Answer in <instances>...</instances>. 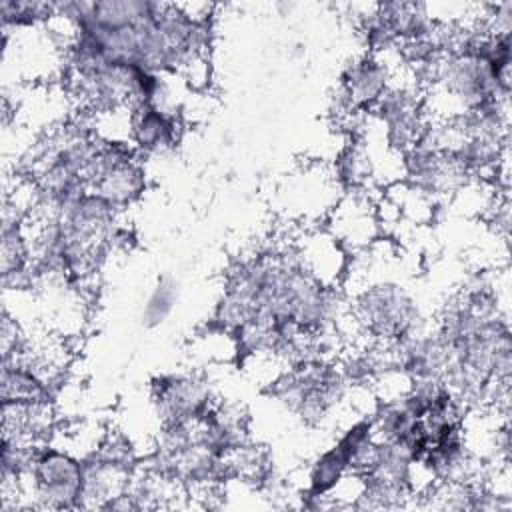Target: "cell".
Here are the masks:
<instances>
[{
  "label": "cell",
  "instance_id": "6da1fadb",
  "mask_svg": "<svg viewBox=\"0 0 512 512\" xmlns=\"http://www.w3.org/2000/svg\"><path fill=\"white\" fill-rule=\"evenodd\" d=\"M82 476V458L46 442L20 476V496L28 490L34 508H78Z\"/></svg>",
  "mask_w": 512,
  "mask_h": 512
},
{
  "label": "cell",
  "instance_id": "7a4b0ae2",
  "mask_svg": "<svg viewBox=\"0 0 512 512\" xmlns=\"http://www.w3.org/2000/svg\"><path fill=\"white\" fill-rule=\"evenodd\" d=\"M146 188V172L140 152L126 142H104L96 156L88 192L104 198L118 210H126Z\"/></svg>",
  "mask_w": 512,
  "mask_h": 512
},
{
  "label": "cell",
  "instance_id": "3957f363",
  "mask_svg": "<svg viewBox=\"0 0 512 512\" xmlns=\"http://www.w3.org/2000/svg\"><path fill=\"white\" fill-rule=\"evenodd\" d=\"M150 388L160 426L198 422L214 404L210 386L194 374L160 376Z\"/></svg>",
  "mask_w": 512,
  "mask_h": 512
},
{
  "label": "cell",
  "instance_id": "277c9868",
  "mask_svg": "<svg viewBox=\"0 0 512 512\" xmlns=\"http://www.w3.org/2000/svg\"><path fill=\"white\" fill-rule=\"evenodd\" d=\"M394 66L388 60V50L366 52L354 58L342 72L338 104L346 112H370L390 86Z\"/></svg>",
  "mask_w": 512,
  "mask_h": 512
},
{
  "label": "cell",
  "instance_id": "5b68a950",
  "mask_svg": "<svg viewBox=\"0 0 512 512\" xmlns=\"http://www.w3.org/2000/svg\"><path fill=\"white\" fill-rule=\"evenodd\" d=\"M328 232L354 254L372 246L378 236V214L366 188H350L330 210Z\"/></svg>",
  "mask_w": 512,
  "mask_h": 512
},
{
  "label": "cell",
  "instance_id": "8992f818",
  "mask_svg": "<svg viewBox=\"0 0 512 512\" xmlns=\"http://www.w3.org/2000/svg\"><path fill=\"white\" fill-rule=\"evenodd\" d=\"M292 244L296 248L300 264L316 280H320L324 286H340L346 270L344 248L328 230H304L300 236L294 238Z\"/></svg>",
  "mask_w": 512,
  "mask_h": 512
},
{
  "label": "cell",
  "instance_id": "52a82bcc",
  "mask_svg": "<svg viewBox=\"0 0 512 512\" xmlns=\"http://www.w3.org/2000/svg\"><path fill=\"white\" fill-rule=\"evenodd\" d=\"M182 122L180 114L142 104L132 110V134L130 142L140 154H160L170 150L180 138Z\"/></svg>",
  "mask_w": 512,
  "mask_h": 512
},
{
  "label": "cell",
  "instance_id": "ba28073f",
  "mask_svg": "<svg viewBox=\"0 0 512 512\" xmlns=\"http://www.w3.org/2000/svg\"><path fill=\"white\" fill-rule=\"evenodd\" d=\"M50 382H46L26 362L2 356V402H50Z\"/></svg>",
  "mask_w": 512,
  "mask_h": 512
},
{
  "label": "cell",
  "instance_id": "9c48e42d",
  "mask_svg": "<svg viewBox=\"0 0 512 512\" xmlns=\"http://www.w3.org/2000/svg\"><path fill=\"white\" fill-rule=\"evenodd\" d=\"M346 474H348V460L344 452L338 448V444H334L314 460L308 476L310 480L308 496L320 498V500L328 498Z\"/></svg>",
  "mask_w": 512,
  "mask_h": 512
},
{
  "label": "cell",
  "instance_id": "30bf717a",
  "mask_svg": "<svg viewBox=\"0 0 512 512\" xmlns=\"http://www.w3.org/2000/svg\"><path fill=\"white\" fill-rule=\"evenodd\" d=\"M176 296H178V286L172 278H162L158 280L154 292L150 294L144 312H142V324L146 328H156L160 326L170 312L174 310L176 304Z\"/></svg>",
  "mask_w": 512,
  "mask_h": 512
}]
</instances>
